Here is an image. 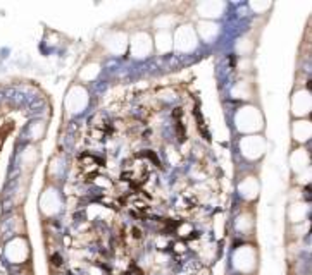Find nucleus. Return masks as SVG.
Listing matches in <instances>:
<instances>
[{"mask_svg": "<svg viewBox=\"0 0 312 275\" xmlns=\"http://www.w3.org/2000/svg\"><path fill=\"white\" fill-rule=\"evenodd\" d=\"M248 7H250V9H253L257 14H261L262 10L271 9L272 4H271V2H266V4H261V2H250V4H248Z\"/></svg>", "mask_w": 312, "mask_h": 275, "instance_id": "obj_19", "label": "nucleus"}, {"mask_svg": "<svg viewBox=\"0 0 312 275\" xmlns=\"http://www.w3.org/2000/svg\"><path fill=\"white\" fill-rule=\"evenodd\" d=\"M311 107H312L311 89L307 86V83L295 84L292 95H290V114H292V119H309Z\"/></svg>", "mask_w": 312, "mask_h": 275, "instance_id": "obj_7", "label": "nucleus"}, {"mask_svg": "<svg viewBox=\"0 0 312 275\" xmlns=\"http://www.w3.org/2000/svg\"><path fill=\"white\" fill-rule=\"evenodd\" d=\"M107 47L112 53L119 55V53H124L126 48H128V36L124 33H112L109 41H107Z\"/></svg>", "mask_w": 312, "mask_h": 275, "instance_id": "obj_17", "label": "nucleus"}, {"mask_svg": "<svg viewBox=\"0 0 312 275\" xmlns=\"http://www.w3.org/2000/svg\"><path fill=\"white\" fill-rule=\"evenodd\" d=\"M90 105V93L83 83H74L71 84L66 98H64V108L69 115H80L83 114Z\"/></svg>", "mask_w": 312, "mask_h": 275, "instance_id": "obj_5", "label": "nucleus"}, {"mask_svg": "<svg viewBox=\"0 0 312 275\" xmlns=\"http://www.w3.org/2000/svg\"><path fill=\"white\" fill-rule=\"evenodd\" d=\"M255 227V212H253V205L245 203L243 210H238V213L235 215V229L238 232H248V229L253 230Z\"/></svg>", "mask_w": 312, "mask_h": 275, "instance_id": "obj_14", "label": "nucleus"}, {"mask_svg": "<svg viewBox=\"0 0 312 275\" xmlns=\"http://www.w3.org/2000/svg\"><path fill=\"white\" fill-rule=\"evenodd\" d=\"M128 47H130V53L138 60H143L147 57H150L153 53V40H152V33L148 31H136L128 38Z\"/></svg>", "mask_w": 312, "mask_h": 275, "instance_id": "obj_10", "label": "nucleus"}, {"mask_svg": "<svg viewBox=\"0 0 312 275\" xmlns=\"http://www.w3.org/2000/svg\"><path fill=\"white\" fill-rule=\"evenodd\" d=\"M233 126L240 132V136L248 134H262L266 127V117L261 107L253 105L250 102H245L235 110L233 114Z\"/></svg>", "mask_w": 312, "mask_h": 275, "instance_id": "obj_1", "label": "nucleus"}, {"mask_svg": "<svg viewBox=\"0 0 312 275\" xmlns=\"http://www.w3.org/2000/svg\"><path fill=\"white\" fill-rule=\"evenodd\" d=\"M290 172L293 177V186H305L302 177H311V151L307 146H295L290 151Z\"/></svg>", "mask_w": 312, "mask_h": 275, "instance_id": "obj_3", "label": "nucleus"}, {"mask_svg": "<svg viewBox=\"0 0 312 275\" xmlns=\"http://www.w3.org/2000/svg\"><path fill=\"white\" fill-rule=\"evenodd\" d=\"M152 40H153V50H157L159 53L172 52V31H155Z\"/></svg>", "mask_w": 312, "mask_h": 275, "instance_id": "obj_15", "label": "nucleus"}, {"mask_svg": "<svg viewBox=\"0 0 312 275\" xmlns=\"http://www.w3.org/2000/svg\"><path fill=\"white\" fill-rule=\"evenodd\" d=\"M312 126L309 119H292V143L295 146H307L311 141Z\"/></svg>", "mask_w": 312, "mask_h": 275, "instance_id": "obj_11", "label": "nucleus"}, {"mask_svg": "<svg viewBox=\"0 0 312 275\" xmlns=\"http://www.w3.org/2000/svg\"><path fill=\"white\" fill-rule=\"evenodd\" d=\"M62 208V194L54 181H47L40 194V212L43 217H54Z\"/></svg>", "mask_w": 312, "mask_h": 275, "instance_id": "obj_8", "label": "nucleus"}, {"mask_svg": "<svg viewBox=\"0 0 312 275\" xmlns=\"http://www.w3.org/2000/svg\"><path fill=\"white\" fill-rule=\"evenodd\" d=\"M197 31L198 41H205V43H214L217 36L221 35V26L216 21H205V19H198L197 24L193 26Z\"/></svg>", "mask_w": 312, "mask_h": 275, "instance_id": "obj_12", "label": "nucleus"}, {"mask_svg": "<svg viewBox=\"0 0 312 275\" xmlns=\"http://www.w3.org/2000/svg\"><path fill=\"white\" fill-rule=\"evenodd\" d=\"M236 150L238 155L242 157V160L248 165H255L259 163L264 155H266V138L264 134H248V136H240L236 141Z\"/></svg>", "mask_w": 312, "mask_h": 275, "instance_id": "obj_2", "label": "nucleus"}, {"mask_svg": "<svg viewBox=\"0 0 312 275\" xmlns=\"http://www.w3.org/2000/svg\"><path fill=\"white\" fill-rule=\"evenodd\" d=\"M236 191L243 203L253 205L261 194V179L253 170H243L236 176Z\"/></svg>", "mask_w": 312, "mask_h": 275, "instance_id": "obj_4", "label": "nucleus"}, {"mask_svg": "<svg viewBox=\"0 0 312 275\" xmlns=\"http://www.w3.org/2000/svg\"><path fill=\"white\" fill-rule=\"evenodd\" d=\"M309 215V203L303 201V199H298V201H293L290 208H288V218L293 224H300L303 222V218Z\"/></svg>", "mask_w": 312, "mask_h": 275, "instance_id": "obj_16", "label": "nucleus"}, {"mask_svg": "<svg viewBox=\"0 0 312 275\" xmlns=\"http://www.w3.org/2000/svg\"><path fill=\"white\" fill-rule=\"evenodd\" d=\"M257 258H259V253L255 249V246L250 244H243L238 246L235 251H233V268L236 272H242V274H248L250 270H255L257 268Z\"/></svg>", "mask_w": 312, "mask_h": 275, "instance_id": "obj_9", "label": "nucleus"}, {"mask_svg": "<svg viewBox=\"0 0 312 275\" xmlns=\"http://www.w3.org/2000/svg\"><path fill=\"white\" fill-rule=\"evenodd\" d=\"M226 4L219 2V0H207V2H200L197 4V14L200 19L205 21H216L217 17H221L224 12Z\"/></svg>", "mask_w": 312, "mask_h": 275, "instance_id": "obj_13", "label": "nucleus"}, {"mask_svg": "<svg viewBox=\"0 0 312 275\" xmlns=\"http://www.w3.org/2000/svg\"><path fill=\"white\" fill-rule=\"evenodd\" d=\"M98 71H100L98 64H88V66H85L80 72V78H81V81H83V84L88 83V81H93V79L98 76Z\"/></svg>", "mask_w": 312, "mask_h": 275, "instance_id": "obj_18", "label": "nucleus"}, {"mask_svg": "<svg viewBox=\"0 0 312 275\" xmlns=\"http://www.w3.org/2000/svg\"><path fill=\"white\" fill-rule=\"evenodd\" d=\"M198 47V36L191 22L178 24L172 31V50L178 53H191Z\"/></svg>", "mask_w": 312, "mask_h": 275, "instance_id": "obj_6", "label": "nucleus"}]
</instances>
